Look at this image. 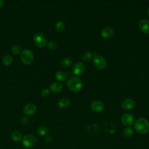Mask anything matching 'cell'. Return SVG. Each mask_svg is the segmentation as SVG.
<instances>
[{
  "instance_id": "1",
  "label": "cell",
  "mask_w": 149,
  "mask_h": 149,
  "mask_svg": "<svg viewBox=\"0 0 149 149\" xmlns=\"http://www.w3.org/2000/svg\"><path fill=\"white\" fill-rule=\"evenodd\" d=\"M135 130L140 134H146L149 131V122L144 118H139L134 123Z\"/></svg>"
},
{
  "instance_id": "2",
  "label": "cell",
  "mask_w": 149,
  "mask_h": 149,
  "mask_svg": "<svg viewBox=\"0 0 149 149\" xmlns=\"http://www.w3.org/2000/svg\"><path fill=\"white\" fill-rule=\"evenodd\" d=\"M67 86L68 88L74 92H77L80 90L82 87V83L80 79L76 76L69 77L67 80Z\"/></svg>"
},
{
  "instance_id": "3",
  "label": "cell",
  "mask_w": 149,
  "mask_h": 149,
  "mask_svg": "<svg viewBox=\"0 0 149 149\" xmlns=\"http://www.w3.org/2000/svg\"><path fill=\"white\" fill-rule=\"evenodd\" d=\"M22 62L25 65L31 64L34 59V55L31 51L29 49H24L20 54Z\"/></svg>"
},
{
  "instance_id": "4",
  "label": "cell",
  "mask_w": 149,
  "mask_h": 149,
  "mask_svg": "<svg viewBox=\"0 0 149 149\" xmlns=\"http://www.w3.org/2000/svg\"><path fill=\"white\" fill-rule=\"evenodd\" d=\"M33 41L35 45L40 48L44 47L47 44V38L45 36L41 33H36L33 37Z\"/></svg>"
},
{
  "instance_id": "5",
  "label": "cell",
  "mask_w": 149,
  "mask_h": 149,
  "mask_svg": "<svg viewBox=\"0 0 149 149\" xmlns=\"http://www.w3.org/2000/svg\"><path fill=\"white\" fill-rule=\"evenodd\" d=\"M37 138L32 134L25 135L22 139V144L27 148L33 147L37 143Z\"/></svg>"
},
{
  "instance_id": "6",
  "label": "cell",
  "mask_w": 149,
  "mask_h": 149,
  "mask_svg": "<svg viewBox=\"0 0 149 149\" xmlns=\"http://www.w3.org/2000/svg\"><path fill=\"white\" fill-rule=\"evenodd\" d=\"M93 55H94V63L95 67L100 69L104 68L107 63L105 59L103 56L98 55L95 53H94Z\"/></svg>"
},
{
  "instance_id": "7",
  "label": "cell",
  "mask_w": 149,
  "mask_h": 149,
  "mask_svg": "<svg viewBox=\"0 0 149 149\" xmlns=\"http://www.w3.org/2000/svg\"><path fill=\"white\" fill-rule=\"evenodd\" d=\"M139 27L140 30L144 33H149V20L142 19L139 22Z\"/></svg>"
},
{
  "instance_id": "8",
  "label": "cell",
  "mask_w": 149,
  "mask_h": 149,
  "mask_svg": "<svg viewBox=\"0 0 149 149\" xmlns=\"http://www.w3.org/2000/svg\"><path fill=\"white\" fill-rule=\"evenodd\" d=\"M133 115L129 113L123 114L121 118L122 123L126 126L131 125L133 122Z\"/></svg>"
},
{
  "instance_id": "9",
  "label": "cell",
  "mask_w": 149,
  "mask_h": 149,
  "mask_svg": "<svg viewBox=\"0 0 149 149\" xmlns=\"http://www.w3.org/2000/svg\"><path fill=\"white\" fill-rule=\"evenodd\" d=\"M36 111V107L34 104L29 103L24 106L23 108V112L27 115H31L34 114Z\"/></svg>"
},
{
  "instance_id": "10",
  "label": "cell",
  "mask_w": 149,
  "mask_h": 149,
  "mask_svg": "<svg viewBox=\"0 0 149 149\" xmlns=\"http://www.w3.org/2000/svg\"><path fill=\"white\" fill-rule=\"evenodd\" d=\"M122 107L124 109L129 110L134 108L135 104L134 101L131 98H126L122 102Z\"/></svg>"
},
{
  "instance_id": "11",
  "label": "cell",
  "mask_w": 149,
  "mask_h": 149,
  "mask_svg": "<svg viewBox=\"0 0 149 149\" xmlns=\"http://www.w3.org/2000/svg\"><path fill=\"white\" fill-rule=\"evenodd\" d=\"M84 65L83 63L80 62L75 63L72 67V70L73 73L77 75L81 74L84 71Z\"/></svg>"
},
{
  "instance_id": "12",
  "label": "cell",
  "mask_w": 149,
  "mask_h": 149,
  "mask_svg": "<svg viewBox=\"0 0 149 149\" xmlns=\"http://www.w3.org/2000/svg\"><path fill=\"white\" fill-rule=\"evenodd\" d=\"M104 104L100 101L95 100L93 101L91 104V108L95 112H98L101 111L104 109Z\"/></svg>"
},
{
  "instance_id": "13",
  "label": "cell",
  "mask_w": 149,
  "mask_h": 149,
  "mask_svg": "<svg viewBox=\"0 0 149 149\" xmlns=\"http://www.w3.org/2000/svg\"><path fill=\"white\" fill-rule=\"evenodd\" d=\"M113 34L114 31L113 29L109 27L103 28L101 31V34L104 38H109L113 36Z\"/></svg>"
},
{
  "instance_id": "14",
  "label": "cell",
  "mask_w": 149,
  "mask_h": 149,
  "mask_svg": "<svg viewBox=\"0 0 149 149\" xmlns=\"http://www.w3.org/2000/svg\"><path fill=\"white\" fill-rule=\"evenodd\" d=\"M49 88L54 93H58L62 90V86L59 82H53L50 84Z\"/></svg>"
},
{
  "instance_id": "15",
  "label": "cell",
  "mask_w": 149,
  "mask_h": 149,
  "mask_svg": "<svg viewBox=\"0 0 149 149\" xmlns=\"http://www.w3.org/2000/svg\"><path fill=\"white\" fill-rule=\"evenodd\" d=\"M70 100L67 98H62L58 102V105L61 108H66L70 105Z\"/></svg>"
},
{
  "instance_id": "16",
  "label": "cell",
  "mask_w": 149,
  "mask_h": 149,
  "mask_svg": "<svg viewBox=\"0 0 149 149\" xmlns=\"http://www.w3.org/2000/svg\"><path fill=\"white\" fill-rule=\"evenodd\" d=\"M2 61V63L5 66H8L10 65L13 62V58L12 56L9 55H6L3 57Z\"/></svg>"
},
{
  "instance_id": "17",
  "label": "cell",
  "mask_w": 149,
  "mask_h": 149,
  "mask_svg": "<svg viewBox=\"0 0 149 149\" xmlns=\"http://www.w3.org/2000/svg\"><path fill=\"white\" fill-rule=\"evenodd\" d=\"M55 78L61 81H65L66 79V74L65 72H62V71H58L56 73H55Z\"/></svg>"
},
{
  "instance_id": "18",
  "label": "cell",
  "mask_w": 149,
  "mask_h": 149,
  "mask_svg": "<svg viewBox=\"0 0 149 149\" xmlns=\"http://www.w3.org/2000/svg\"><path fill=\"white\" fill-rule=\"evenodd\" d=\"M11 138L14 141H19L22 140V134L18 131H14L11 134Z\"/></svg>"
},
{
  "instance_id": "19",
  "label": "cell",
  "mask_w": 149,
  "mask_h": 149,
  "mask_svg": "<svg viewBox=\"0 0 149 149\" xmlns=\"http://www.w3.org/2000/svg\"><path fill=\"white\" fill-rule=\"evenodd\" d=\"M65 29V24L62 21H58L55 24V29L58 32H62Z\"/></svg>"
},
{
  "instance_id": "20",
  "label": "cell",
  "mask_w": 149,
  "mask_h": 149,
  "mask_svg": "<svg viewBox=\"0 0 149 149\" xmlns=\"http://www.w3.org/2000/svg\"><path fill=\"white\" fill-rule=\"evenodd\" d=\"M37 133L40 136H44L48 133V129L45 126H40L37 129Z\"/></svg>"
},
{
  "instance_id": "21",
  "label": "cell",
  "mask_w": 149,
  "mask_h": 149,
  "mask_svg": "<svg viewBox=\"0 0 149 149\" xmlns=\"http://www.w3.org/2000/svg\"><path fill=\"white\" fill-rule=\"evenodd\" d=\"M72 63V60L69 58H64L61 61V65L63 67H68Z\"/></svg>"
},
{
  "instance_id": "22",
  "label": "cell",
  "mask_w": 149,
  "mask_h": 149,
  "mask_svg": "<svg viewBox=\"0 0 149 149\" xmlns=\"http://www.w3.org/2000/svg\"><path fill=\"white\" fill-rule=\"evenodd\" d=\"M123 134L124 136L126 137H130L133 134V130L131 127H126L123 130Z\"/></svg>"
},
{
  "instance_id": "23",
  "label": "cell",
  "mask_w": 149,
  "mask_h": 149,
  "mask_svg": "<svg viewBox=\"0 0 149 149\" xmlns=\"http://www.w3.org/2000/svg\"><path fill=\"white\" fill-rule=\"evenodd\" d=\"M11 51L13 54L17 55L21 52V48L19 45H15L12 46V47L11 48Z\"/></svg>"
},
{
  "instance_id": "24",
  "label": "cell",
  "mask_w": 149,
  "mask_h": 149,
  "mask_svg": "<svg viewBox=\"0 0 149 149\" xmlns=\"http://www.w3.org/2000/svg\"><path fill=\"white\" fill-rule=\"evenodd\" d=\"M93 56V54L90 52H86L82 55V58L86 61H90Z\"/></svg>"
},
{
  "instance_id": "25",
  "label": "cell",
  "mask_w": 149,
  "mask_h": 149,
  "mask_svg": "<svg viewBox=\"0 0 149 149\" xmlns=\"http://www.w3.org/2000/svg\"><path fill=\"white\" fill-rule=\"evenodd\" d=\"M47 46H48V48L51 49V50H54L56 48V44L55 43V41H50L49 42H48L47 44Z\"/></svg>"
},
{
  "instance_id": "26",
  "label": "cell",
  "mask_w": 149,
  "mask_h": 149,
  "mask_svg": "<svg viewBox=\"0 0 149 149\" xmlns=\"http://www.w3.org/2000/svg\"><path fill=\"white\" fill-rule=\"evenodd\" d=\"M49 93H50V91L48 88H43L41 91V95L44 97H46L48 96Z\"/></svg>"
},
{
  "instance_id": "27",
  "label": "cell",
  "mask_w": 149,
  "mask_h": 149,
  "mask_svg": "<svg viewBox=\"0 0 149 149\" xmlns=\"http://www.w3.org/2000/svg\"><path fill=\"white\" fill-rule=\"evenodd\" d=\"M28 122H29V118L27 116H24L21 118V122L23 124H26Z\"/></svg>"
},
{
  "instance_id": "28",
  "label": "cell",
  "mask_w": 149,
  "mask_h": 149,
  "mask_svg": "<svg viewBox=\"0 0 149 149\" xmlns=\"http://www.w3.org/2000/svg\"><path fill=\"white\" fill-rule=\"evenodd\" d=\"M3 3H4L3 1H2V0H0V9L3 6Z\"/></svg>"
},
{
  "instance_id": "29",
  "label": "cell",
  "mask_w": 149,
  "mask_h": 149,
  "mask_svg": "<svg viewBox=\"0 0 149 149\" xmlns=\"http://www.w3.org/2000/svg\"><path fill=\"white\" fill-rule=\"evenodd\" d=\"M148 15H149V8H148Z\"/></svg>"
}]
</instances>
